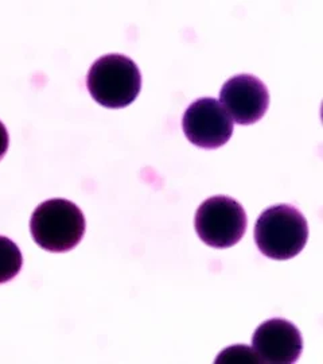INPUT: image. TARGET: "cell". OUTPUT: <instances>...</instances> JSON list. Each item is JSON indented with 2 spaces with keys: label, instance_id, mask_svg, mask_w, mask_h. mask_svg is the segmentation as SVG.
<instances>
[{
  "label": "cell",
  "instance_id": "cell-1",
  "mask_svg": "<svg viewBox=\"0 0 323 364\" xmlns=\"http://www.w3.org/2000/svg\"><path fill=\"white\" fill-rule=\"evenodd\" d=\"M309 239V224L299 209L279 204L265 209L255 225V242L263 255L275 260L297 257Z\"/></svg>",
  "mask_w": 323,
  "mask_h": 364
},
{
  "label": "cell",
  "instance_id": "cell-2",
  "mask_svg": "<svg viewBox=\"0 0 323 364\" xmlns=\"http://www.w3.org/2000/svg\"><path fill=\"white\" fill-rule=\"evenodd\" d=\"M85 225L81 209L65 198H52L39 204L30 219L34 242L50 252H66L76 247L84 236Z\"/></svg>",
  "mask_w": 323,
  "mask_h": 364
},
{
  "label": "cell",
  "instance_id": "cell-3",
  "mask_svg": "<svg viewBox=\"0 0 323 364\" xmlns=\"http://www.w3.org/2000/svg\"><path fill=\"white\" fill-rule=\"evenodd\" d=\"M87 88L99 105L124 108L135 102L142 88V75L136 64L123 54H106L91 66Z\"/></svg>",
  "mask_w": 323,
  "mask_h": 364
},
{
  "label": "cell",
  "instance_id": "cell-4",
  "mask_svg": "<svg viewBox=\"0 0 323 364\" xmlns=\"http://www.w3.org/2000/svg\"><path fill=\"white\" fill-rule=\"evenodd\" d=\"M195 231L210 247H232L246 231V213L239 201L226 196L205 200L195 213Z\"/></svg>",
  "mask_w": 323,
  "mask_h": 364
},
{
  "label": "cell",
  "instance_id": "cell-5",
  "mask_svg": "<svg viewBox=\"0 0 323 364\" xmlns=\"http://www.w3.org/2000/svg\"><path fill=\"white\" fill-rule=\"evenodd\" d=\"M186 138L201 149H219L233 134V120L219 100L202 97L189 105L182 117Z\"/></svg>",
  "mask_w": 323,
  "mask_h": 364
},
{
  "label": "cell",
  "instance_id": "cell-6",
  "mask_svg": "<svg viewBox=\"0 0 323 364\" xmlns=\"http://www.w3.org/2000/svg\"><path fill=\"white\" fill-rule=\"evenodd\" d=\"M220 105L237 124H253L265 115L270 93L264 82L252 75L229 78L220 92Z\"/></svg>",
  "mask_w": 323,
  "mask_h": 364
},
{
  "label": "cell",
  "instance_id": "cell-7",
  "mask_svg": "<svg viewBox=\"0 0 323 364\" xmlns=\"http://www.w3.org/2000/svg\"><path fill=\"white\" fill-rule=\"evenodd\" d=\"M302 333L291 321L271 318L255 331L252 351L258 363H295L302 355Z\"/></svg>",
  "mask_w": 323,
  "mask_h": 364
},
{
  "label": "cell",
  "instance_id": "cell-8",
  "mask_svg": "<svg viewBox=\"0 0 323 364\" xmlns=\"http://www.w3.org/2000/svg\"><path fill=\"white\" fill-rule=\"evenodd\" d=\"M23 266V257L11 239L0 236V284L13 279Z\"/></svg>",
  "mask_w": 323,
  "mask_h": 364
},
{
  "label": "cell",
  "instance_id": "cell-9",
  "mask_svg": "<svg viewBox=\"0 0 323 364\" xmlns=\"http://www.w3.org/2000/svg\"><path fill=\"white\" fill-rule=\"evenodd\" d=\"M234 348H236V351H237L236 353H233L229 348L225 350V351L221 352L220 356H219V359H217L216 362H217V363H221V362H233V360L237 358V362H239V363H240V362L258 363L255 353H253V351H252L251 348L244 347V346H236Z\"/></svg>",
  "mask_w": 323,
  "mask_h": 364
},
{
  "label": "cell",
  "instance_id": "cell-10",
  "mask_svg": "<svg viewBox=\"0 0 323 364\" xmlns=\"http://www.w3.org/2000/svg\"><path fill=\"white\" fill-rule=\"evenodd\" d=\"M9 144H10L9 132H7L6 126L0 122V161L3 159V156H6L7 149H9Z\"/></svg>",
  "mask_w": 323,
  "mask_h": 364
}]
</instances>
